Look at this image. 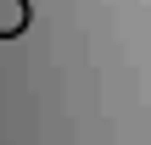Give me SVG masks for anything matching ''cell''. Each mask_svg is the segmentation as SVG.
<instances>
[{
  "label": "cell",
  "mask_w": 151,
  "mask_h": 145,
  "mask_svg": "<svg viewBox=\"0 0 151 145\" xmlns=\"http://www.w3.org/2000/svg\"><path fill=\"white\" fill-rule=\"evenodd\" d=\"M28 34V0H0V39Z\"/></svg>",
  "instance_id": "1"
}]
</instances>
